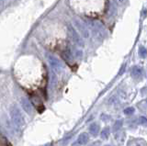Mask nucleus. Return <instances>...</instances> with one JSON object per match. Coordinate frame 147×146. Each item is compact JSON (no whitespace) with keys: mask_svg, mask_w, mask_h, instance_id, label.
I'll return each instance as SVG.
<instances>
[{"mask_svg":"<svg viewBox=\"0 0 147 146\" xmlns=\"http://www.w3.org/2000/svg\"><path fill=\"white\" fill-rule=\"evenodd\" d=\"M92 146H98V145H96V143H94V144L92 145Z\"/></svg>","mask_w":147,"mask_h":146,"instance_id":"obj_18","label":"nucleus"},{"mask_svg":"<svg viewBox=\"0 0 147 146\" xmlns=\"http://www.w3.org/2000/svg\"><path fill=\"white\" fill-rule=\"evenodd\" d=\"M5 1H6V0H0V4H3Z\"/></svg>","mask_w":147,"mask_h":146,"instance_id":"obj_17","label":"nucleus"},{"mask_svg":"<svg viewBox=\"0 0 147 146\" xmlns=\"http://www.w3.org/2000/svg\"><path fill=\"white\" fill-rule=\"evenodd\" d=\"M142 75V69L139 66H135L132 68L131 70V75L134 77V78H139Z\"/></svg>","mask_w":147,"mask_h":146,"instance_id":"obj_9","label":"nucleus"},{"mask_svg":"<svg viewBox=\"0 0 147 146\" xmlns=\"http://www.w3.org/2000/svg\"><path fill=\"white\" fill-rule=\"evenodd\" d=\"M10 117L14 125L17 128H18V129L23 128V126L25 124V121H24V118H23L18 108H17L16 106H12L10 108Z\"/></svg>","mask_w":147,"mask_h":146,"instance_id":"obj_1","label":"nucleus"},{"mask_svg":"<svg viewBox=\"0 0 147 146\" xmlns=\"http://www.w3.org/2000/svg\"><path fill=\"white\" fill-rule=\"evenodd\" d=\"M99 130H100V127L98 124H96V123H92L89 127V132H90V134L93 136L98 135L99 132Z\"/></svg>","mask_w":147,"mask_h":146,"instance_id":"obj_8","label":"nucleus"},{"mask_svg":"<svg viewBox=\"0 0 147 146\" xmlns=\"http://www.w3.org/2000/svg\"><path fill=\"white\" fill-rule=\"evenodd\" d=\"M135 111L134 108L132 107H129V108H126L125 109H124V113L126 114V115H131V114H133Z\"/></svg>","mask_w":147,"mask_h":146,"instance_id":"obj_14","label":"nucleus"},{"mask_svg":"<svg viewBox=\"0 0 147 146\" xmlns=\"http://www.w3.org/2000/svg\"><path fill=\"white\" fill-rule=\"evenodd\" d=\"M47 60L49 62V63L51 65V66L53 67V70H56V71H60L61 69H63V65H62V63H60V61L58 60V59L53 56V54H50L48 53L47 55Z\"/></svg>","mask_w":147,"mask_h":146,"instance_id":"obj_5","label":"nucleus"},{"mask_svg":"<svg viewBox=\"0 0 147 146\" xmlns=\"http://www.w3.org/2000/svg\"><path fill=\"white\" fill-rule=\"evenodd\" d=\"M88 134L87 133H82L79 135V137H78L77 139V143L79 144H86L87 143V141H88Z\"/></svg>","mask_w":147,"mask_h":146,"instance_id":"obj_11","label":"nucleus"},{"mask_svg":"<svg viewBox=\"0 0 147 146\" xmlns=\"http://www.w3.org/2000/svg\"><path fill=\"white\" fill-rule=\"evenodd\" d=\"M105 146H109V145H105Z\"/></svg>","mask_w":147,"mask_h":146,"instance_id":"obj_19","label":"nucleus"},{"mask_svg":"<svg viewBox=\"0 0 147 146\" xmlns=\"http://www.w3.org/2000/svg\"><path fill=\"white\" fill-rule=\"evenodd\" d=\"M139 54L142 58H145L146 57V49L144 46H141L139 48Z\"/></svg>","mask_w":147,"mask_h":146,"instance_id":"obj_15","label":"nucleus"},{"mask_svg":"<svg viewBox=\"0 0 147 146\" xmlns=\"http://www.w3.org/2000/svg\"><path fill=\"white\" fill-rule=\"evenodd\" d=\"M21 106L23 108V109L28 113V114H30L31 113V106H30V103L28 99L26 98H21Z\"/></svg>","mask_w":147,"mask_h":146,"instance_id":"obj_7","label":"nucleus"},{"mask_svg":"<svg viewBox=\"0 0 147 146\" xmlns=\"http://www.w3.org/2000/svg\"><path fill=\"white\" fill-rule=\"evenodd\" d=\"M30 100H31V103L33 104L34 107L37 108V110H39L40 112H42L44 110V107H43L42 103H41L40 99L38 98V96L32 95L30 98Z\"/></svg>","mask_w":147,"mask_h":146,"instance_id":"obj_6","label":"nucleus"},{"mask_svg":"<svg viewBox=\"0 0 147 146\" xmlns=\"http://www.w3.org/2000/svg\"><path fill=\"white\" fill-rule=\"evenodd\" d=\"M66 29H67V34L69 36V38L71 39L72 42L75 44H76L77 46H79V47L84 46V42H83V40L81 39L80 35L78 34V32L73 27V25L72 24H67L66 25Z\"/></svg>","mask_w":147,"mask_h":146,"instance_id":"obj_2","label":"nucleus"},{"mask_svg":"<svg viewBox=\"0 0 147 146\" xmlns=\"http://www.w3.org/2000/svg\"><path fill=\"white\" fill-rule=\"evenodd\" d=\"M63 59L65 61H67V62H72V60H73V54H72V52H71V51H70V49H68V48H65V50L63 52Z\"/></svg>","mask_w":147,"mask_h":146,"instance_id":"obj_10","label":"nucleus"},{"mask_svg":"<svg viewBox=\"0 0 147 146\" xmlns=\"http://www.w3.org/2000/svg\"><path fill=\"white\" fill-rule=\"evenodd\" d=\"M86 23H87L90 27V29L92 30V31L98 37H103L104 33H105V29L102 27L99 22L96 21V20H88L86 21Z\"/></svg>","mask_w":147,"mask_h":146,"instance_id":"obj_3","label":"nucleus"},{"mask_svg":"<svg viewBox=\"0 0 147 146\" xmlns=\"http://www.w3.org/2000/svg\"><path fill=\"white\" fill-rule=\"evenodd\" d=\"M122 124H123V122L121 120H117L116 122H115V124L113 126V131H117L119 130H121V128L122 127Z\"/></svg>","mask_w":147,"mask_h":146,"instance_id":"obj_13","label":"nucleus"},{"mask_svg":"<svg viewBox=\"0 0 147 146\" xmlns=\"http://www.w3.org/2000/svg\"><path fill=\"white\" fill-rule=\"evenodd\" d=\"M146 122H147L146 118L144 117V116H142V117L140 118V123H141V124H142V125H145V124H146Z\"/></svg>","mask_w":147,"mask_h":146,"instance_id":"obj_16","label":"nucleus"},{"mask_svg":"<svg viewBox=\"0 0 147 146\" xmlns=\"http://www.w3.org/2000/svg\"><path fill=\"white\" fill-rule=\"evenodd\" d=\"M109 133H110V131L109 128H105V129L102 130V131H101L100 136L102 139H108L109 136Z\"/></svg>","mask_w":147,"mask_h":146,"instance_id":"obj_12","label":"nucleus"},{"mask_svg":"<svg viewBox=\"0 0 147 146\" xmlns=\"http://www.w3.org/2000/svg\"><path fill=\"white\" fill-rule=\"evenodd\" d=\"M74 24H75L76 28L78 30V31L81 33V35L84 37L85 39H87L89 38V30L87 29V27L86 26V24H84L83 22H81L80 20H74Z\"/></svg>","mask_w":147,"mask_h":146,"instance_id":"obj_4","label":"nucleus"}]
</instances>
